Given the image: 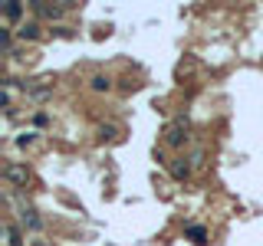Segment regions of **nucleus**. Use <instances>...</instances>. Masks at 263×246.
Wrapping results in <instances>:
<instances>
[{
    "instance_id": "f257e3e1",
    "label": "nucleus",
    "mask_w": 263,
    "mask_h": 246,
    "mask_svg": "<svg viewBox=\"0 0 263 246\" xmlns=\"http://www.w3.org/2000/svg\"><path fill=\"white\" fill-rule=\"evenodd\" d=\"M4 177L10 180V184H27V180H30V171L23 168V164H4Z\"/></svg>"
},
{
    "instance_id": "f03ea898",
    "label": "nucleus",
    "mask_w": 263,
    "mask_h": 246,
    "mask_svg": "<svg viewBox=\"0 0 263 246\" xmlns=\"http://www.w3.org/2000/svg\"><path fill=\"white\" fill-rule=\"evenodd\" d=\"M184 138H187V121L184 118H181V121H175V125H171V131H168V145H181V141H184Z\"/></svg>"
},
{
    "instance_id": "7ed1b4c3",
    "label": "nucleus",
    "mask_w": 263,
    "mask_h": 246,
    "mask_svg": "<svg viewBox=\"0 0 263 246\" xmlns=\"http://www.w3.org/2000/svg\"><path fill=\"white\" fill-rule=\"evenodd\" d=\"M16 33H20V36H23V39H36V36H40V30H36V23H20V30H16Z\"/></svg>"
},
{
    "instance_id": "20e7f679",
    "label": "nucleus",
    "mask_w": 263,
    "mask_h": 246,
    "mask_svg": "<svg viewBox=\"0 0 263 246\" xmlns=\"http://www.w3.org/2000/svg\"><path fill=\"white\" fill-rule=\"evenodd\" d=\"M7 246H23V240H20V230H16L13 223H7Z\"/></svg>"
},
{
    "instance_id": "39448f33",
    "label": "nucleus",
    "mask_w": 263,
    "mask_h": 246,
    "mask_svg": "<svg viewBox=\"0 0 263 246\" xmlns=\"http://www.w3.org/2000/svg\"><path fill=\"white\" fill-rule=\"evenodd\" d=\"M20 13H23V7H20V4H13V0L4 7V16H7V20H20Z\"/></svg>"
},
{
    "instance_id": "423d86ee",
    "label": "nucleus",
    "mask_w": 263,
    "mask_h": 246,
    "mask_svg": "<svg viewBox=\"0 0 263 246\" xmlns=\"http://www.w3.org/2000/svg\"><path fill=\"white\" fill-rule=\"evenodd\" d=\"M36 10L43 13V16H49V20H56V16L63 13V7H49V4H36Z\"/></svg>"
},
{
    "instance_id": "0eeeda50",
    "label": "nucleus",
    "mask_w": 263,
    "mask_h": 246,
    "mask_svg": "<svg viewBox=\"0 0 263 246\" xmlns=\"http://www.w3.org/2000/svg\"><path fill=\"white\" fill-rule=\"evenodd\" d=\"M109 86H112L109 76H96L92 79V89H96V92H109Z\"/></svg>"
},
{
    "instance_id": "6e6552de",
    "label": "nucleus",
    "mask_w": 263,
    "mask_h": 246,
    "mask_svg": "<svg viewBox=\"0 0 263 246\" xmlns=\"http://www.w3.org/2000/svg\"><path fill=\"white\" fill-rule=\"evenodd\" d=\"M187 236H191L194 243H204V236H208V230H204V227H187Z\"/></svg>"
},
{
    "instance_id": "1a4fd4ad",
    "label": "nucleus",
    "mask_w": 263,
    "mask_h": 246,
    "mask_svg": "<svg viewBox=\"0 0 263 246\" xmlns=\"http://www.w3.org/2000/svg\"><path fill=\"white\" fill-rule=\"evenodd\" d=\"M23 220H27V227H30V230H40V217H36L33 210H23Z\"/></svg>"
},
{
    "instance_id": "9d476101",
    "label": "nucleus",
    "mask_w": 263,
    "mask_h": 246,
    "mask_svg": "<svg viewBox=\"0 0 263 246\" xmlns=\"http://www.w3.org/2000/svg\"><path fill=\"white\" fill-rule=\"evenodd\" d=\"M33 138H36V135H33V131H23V135L16 138V145H33Z\"/></svg>"
},
{
    "instance_id": "9b49d317",
    "label": "nucleus",
    "mask_w": 263,
    "mask_h": 246,
    "mask_svg": "<svg viewBox=\"0 0 263 246\" xmlns=\"http://www.w3.org/2000/svg\"><path fill=\"white\" fill-rule=\"evenodd\" d=\"M36 246H46V243H36Z\"/></svg>"
}]
</instances>
